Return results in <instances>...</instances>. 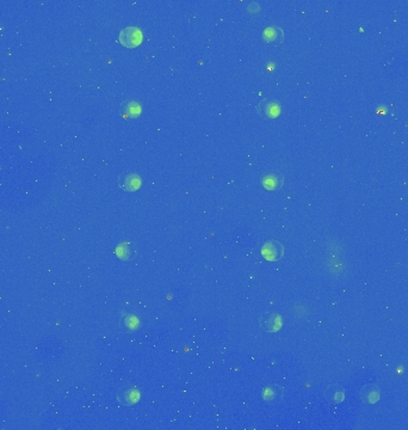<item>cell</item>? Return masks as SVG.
Instances as JSON below:
<instances>
[{
  "instance_id": "obj_8",
  "label": "cell",
  "mask_w": 408,
  "mask_h": 430,
  "mask_svg": "<svg viewBox=\"0 0 408 430\" xmlns=\"http://www.w3.org/2000/svg\"><path fill=\"white\" fill-rule=\"evenodd\" d=\"M263 39L266 43L269 44H281L284 40V34H283V30L278 26H269L266 28L263 33Z\"/></svg>"
},
{
  "instance_id": "obj_11",
  "label": "cell",
  "mask_w": 408,
  "mask_h": 430,
  "mask_svg": "<svg viewBox=\"0 0 408 430\" xmlns=\"http://www.w3.org/2000/svg\"><path fill=\"white\" fill-rule=\"evenodd\" d=\"M122 112L124 113V116L126 117H137L142 112V106L141 104L137 102V100H128V102L123 103L122 105Z\"/></svg>"
},
{
  "instance_id": "obj_13",
  "label": "cell",
  "mask_w": 408,
  "mask_h": 430,
  "mask_svg": "<svg viewBox=\"0 0 408 430\" xmlns=\"http://www.w3.org/2000/svg\"><path fill=\"white\" fill-rule=\"evenodd\" d=\"M283 390L279 386H270L265 391V400L268 401H276L282 399Z\"/></svg>"
},
{
  "instance_id": "obj_12",
  "label": "cell",
  "mask_w": 408,
  "mask_h": 430,
  "mask_svg": "<svg viewBox=\"0 0 408 430\" xmlns=\"http://www.w3.org/2000/svg\"><path fill=\"white\" fill-rule=\"evenodd\" d=\"M115 254L117 257L122 259V261H130V259H133L135 256L134 250L131 249L129 243H121V244L117 245Z\"/></svg>"
},
{
  "instance_id": "obj_5",
  "label": "cell",
  "mask_w": 408,
  "mask_h": 430,
  "mask_svg": "<svg viewBox=\"0 0 408 430\" xmlns=\"http://www.w3.org/2000/svg\"><path fill=\"white\" fill-rule=\"evenodd\" d=\"M142 184V179L136 173H122L119 177V185L126 192H135Z\"/></svg>"
},
{
  "instance_id": "obj_7",
  "label": "cell",
  "mask_w": 408,
  "mask_h": 430,
  "mask_svg": "<svg viewBox=\"0 0 408 430\" xmlns=\"http://www.w3.org/2000/svg\"><path fill=\"white\" fill-rule=\"evenodd\" d=\"M120 403L123 405H133L140 399V392L134 387H123L117 394Z\"/></svg>"
},
{
  "instance_id": "obj_3",
  "label": "cell",
  "mask_w": 408,
  "mask_h": 430,
  "mask_svg": "<svg viewBox=\"0 0 408 430\" xmlns=\"http://www.w3.org/2000/svg\"><path fill=\"white\" fill-rule=\"evenodd\" d=\"M259 115L268 120H274L281 114V105L275 99H264L259 102L258 106Z\"/></svg>"
},
{
  "instance_id": "obj_14",
  "label": "cell",
  "mask_w": 408,
  "mask_h": 430,
  "mask_svg": "<svg viewBox=\"0 0 408 430\" xmlns=\"http://www.w3.org/2000/svg\"><path fill=\"white\" fill-rule=\"evenodd\" d=\"M123 328L128 331H135L140 328V320L135 315H128L123 319Z\"/></svg>"
},
{
  "instance_id": "obj_6",
  "label": "cell",
  "mask_w": 408,
  "mask_h": 430,
  "mask_svg": "<svg viewBox=\"0 0 408 430\" xmlns=\"http://www.w3.org/2000/svg\"><path fill=\"white\" fill-rule=\"evenodd\" d=\"M283 184H284V177H283L282 173L269 172L263 176L261 178V185L266 190H271V192L281 189Z\"/></svg>"
},
{
  "instance_id": "obj_4",
  "label": "cell",
  "mask_w": 408,
  "mask_h": 430,
  "mask_svg": "<svg viewBox=\"0 0 408 430\" xmlns=\"http://www.w3.org/2000/svg\"><path fill=\"white\" fill-rule=\"evenodd\" d=\"M282 317L277 313H265L259 319V325L264 331L276 332L282 328Z\"/></svg>"
},
{
  "instance_id": "obj_2",
  "label": "cell",
  "mask_w": 408,
  "mask_h": 430,
  "mask_svg": "<svg viewBox=\"0 0 408 430\" xmlns=\"http://www.w3.org/2000/svg\"><path fill=\"white\" fill-rule=\"evenodd\" d=\"M261 255L270 262L278 261L284 255V246L278 240H269L263 245Z\"/></svg>"
},
{
  "instance_id": "obj_10",
  "label": "cell",
  "mask_w": 408,
  "mask_h": 430,
  "mask_svg": "<svg viewBox=\"0 0 408 430\" xmlns=\"http://www.w3.org/2000/svg\"><path fill=\"white\" fill-rule=\"evenodd\" d=\"M361 398L366 404H373L380 399V390L375 385H368L361 390Z\"/></svg>"
},
{
  "instance_id": "obj_9",
  "label": "cell",
  "mask_w": 408,
  "mask_h": 430,
  "mask_svg": "<svg viewBox=\"0 0 408 430\" xmlns=\"http://www.w3.org/2000/svg\"><path fill=\"white\" fill-rule=\"evenodd\" d=\"M325 399L331 401V403H340L344 399V390L343 387L339 386L337 384L330 385V386L326 387V390L324 392Z\"/></svg>"
},
{
  "instance_id": "obj_1",
  "label": "cell",
  "mask_w": 408,
  "mask_h": 430,
  "mask_svg": "<svg viewBox=\"0 0 408 430\" xmlns=\"http://www.w3.org/2000/svg\"><path fill=\"white\" fill-rule=\"evenodd\" d=\"M119 40L124 47L135 48L142 42V31L137 26L123 28L120 33Z\"/></svg>"
}]
</instances>
